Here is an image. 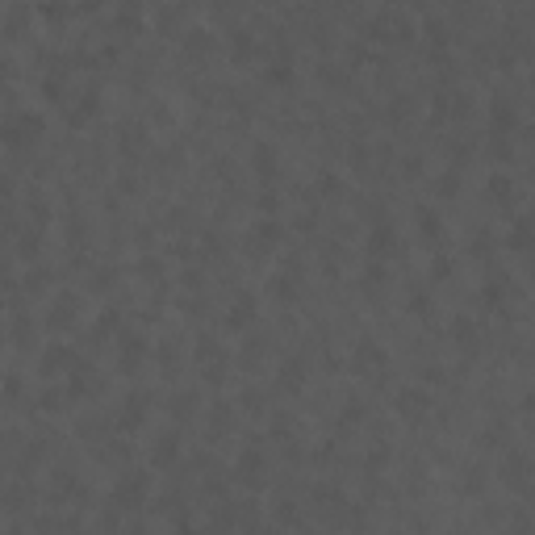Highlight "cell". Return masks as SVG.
<instances>
[{
    "instance_id": "ffe728a7",
    "label": "cell",
    "mask_w": 535,
    "mask_h": 535,
    "mask_svg": "<svg viewBox=\"0 0 535 535\" xmlns=\"http://www.w3.org/2000/svg\"><path fill=\"white\" fill-rule=\"evenodd\" d=\"M268 289H272V293H280V297H289V293H293V280L280 272V276H272V280H268Z\"/></svg>"
},
{
    "instance_id": "5b68a950",
    "label": "cell",
    "mask_w": 535,
    "mask_h": 535,
    "mask_svg": "<svg viewBox=\"0 0 535 535\" xmlns=\"http://www.w3.org/2000/svg\"><path fill=\"white\" fill-rule=\"evenodd\" d=\"M393 405H398V414L405 422H422V418L431 414V398H427L422 389H401Z\"/></svg>"
},
{
    "instance_id": "8992f818",
    "label": "cell",
    "mask_w": 535,
    "mask_h": 535,
    "mask_svg": "<svg viewBox=\"0 0 535 535\" xmlns=\"http://www.w3.org/2000/svg\"><path fill=\"white\" fill-rule=\"evenodd\" d=\"M255 313H260V306H255V297H251V293H238V301L230 306V313H226V322H230V326L238 330V326H247V322H251Z\"/></svg>"
},
{
    "instance_id": "ba28073f",
    "label": "cell",
    "mask_w": 535,
    "mask_h": 535,
    "mask_svg": "<svg viewBox=\"0 0 535 535\" xmlns=\"http://www.w3.org/2000/svg\"><path fill=\"white\" fill-rule=\"evenodd\" d=\"M414 222H418V230H422L427 238H439V234H444V218H439L431 205H418V209H414Z\"/></svg>"
},
{
    "instance_id": "7c38bea8",
    "label": "cell",
    "mask_w": 535,
    "mask_h": 535,
    "mask_svg": "<svg viewBox=\"0 0 535 535\" xmlns=\"http://www.w3.org/2000/svg\"><path fill=\"white\" fill-rule=\"evenodd\" d=\"M71 364H76V356H71L67 347H50V352L42 356V368H46V372H63V368L71 372Z\"/></svg>"
},
{
    "instance_id": "d6986e66",
    "label": "cell",
    "mask_w": 535,
    "mask_h": 535,
    "mask_svg": "<svg viewBox=\"0 0 535 535\" xmlns=\"http://www.w3.org/2000/svg\"><path fill=\"white\" fill-rule=\"evenodd\" d=\"M251 50H255V42H251V34H247V30H238V34H234V54H238V59H247Z\"/></svg>"
},
{
    "instance_id": "8fae6325",
    "label": "cell",
    "mask_w": 535,
    "mask_h": 535,
    "mask_svg": "<svg viewBox=\"0 0 535 535\" xmlns=\"http://www.w3.org/2000/svg\"><path fill=\"white\" fill-rule=\"evenodd\" d=\"M76 310H80V301H76L71 293H63V297H54V310H50V322H54V326H63V322H71V318H76Z\"/></svg>"
},
{
    "instance_id": "4fadbf2b",
    "label": "cell",
    "mask_w": 535,
    "mask_h": 535,
    "mask_svg": "<svg viewBox=\"0 0 535 535\" xmlns=\"http://www.w3.org/2000/svg\"><path fill=\"white\" fill-rule=\"evenodd\" d=\"M142 414H146V398H126V405H122V418H117V422L130 431V427H138V422H142Z\"/></svg>"
},
{
    "instance_id": "3957f363",
    "label": "cell",
    "mask_w": 535,
    "mask_h": 535,
    "mask_svg": "<svg viewBox=\"0 0 535 535\" xmlns=\"http://www.w3.org/2000/svg\"><path fill=\"white\" fill-rule=\"evenodd\" d=\"M146 490H151V477H146V473H126V477L113 485V502H117V506H142V502H146Z\"/></svg>"
},
{
    "instance_id": "52a82bcc",
    "label": "cell",
    "mask_w": 535,
    "mask_h": 535,
    "mask_svg": "<svg viewBox=\"0 0 535 535\" xmlns=\"http://www.w3.org/2000/svg\"><path fill=\"white\" fill-rule=\"evenodd\" d=\"M398 247V234H393V226H376L372 234H368V251L372 255H389Z\"/></svg>"
},
{
    "instance_id": "7402d4cb",
    "label": "cell",
    "mask_w": 535,
    "mask_h": 535,
    "mask_svg": "<svg viewBox=\"0 0 535 535\" xmlns=\"http://www.w3.org/2000/svg\"><path fill=\"white\" fill-rule=\"evenodd\" d=\"M431 272H435V276H439V280H444L447 272H451V264H447L444 255H439V260H435V264H431Z\"/></svg>"
},
{
    "instance_id": "6da1fadb",
    "label": "cell",
    "mask_w": 535,
    "mask_h": 535,
    "mask_svg": "<svg viewBox=\"0 0 535 535\" xmlns=\"http://www.w3.org/2000/svg\"><path fill=\"white\" fill-rule=\"evenodd\" d=\"M42 117L38 113H30V109H21V113H8L4 122H0V142L4 146H30L38 134H42Z\"/></svg>"
},
{
    "instance_id": "ac0fdd59",
    "label": "cell",
    "mask_w": 535,
    "mask_h": 535,
    "mask_svg": "<svg viewBox=\"0 0 535 535\" xmlns=\"http://www.w3.org/2000/svg\"><path fill=\"white\" fill-rule=\"evenodd\" d=\"M142 352H146V343H142V339H126V343H122V364H126V368H130V364H138V359H142Z\"/></svg>"
},
{
    "instance_id": "7a4b0ae2",
    "label": "cell",
    "mask_w": 535,
    "mask_h": 535,
    "mask_svg": "<svg viewBox=\"0 0 535 535\" xmlns=\"http://www.w3.org/2000/svg\"><path fill=\"white\" fill-rule=\"evenodd\" d=\"M264 468H268L264 451H260V447H247V451L238 456V464H234V477H238L243 485H251V490H260V485H264V477H268Z\"/></svg>"
},
{
    "instance_id": "5bb4252c",
    "label": "cell",
    "mask_w": 535,
    "mask_h": 535,
    "mask_svg": "<svg viewBox=\"0 0 535 535\" xmlns=\"http://www.w3.org/2000/svg\"><path fill=\"white\" fill-rule=\"evenodd\" d=\"M284 389H297L301 381H306V364L301 359H284V368H280V376H276Z\"/></svg>"
},
{
    "instance_id": "e0dca14e",
    "label": "cell",
    "mask_w": 535,
    "mask_h": 535,
    "mask_svg": "<svg viewBox=\"0 0 535 535\" xmlns=\"http://www.w3.org/2000/svg\"><path fill=\"white\" fill-rule=\"evenodd\" d=\"M176 451H180V439H176V435H163V439L155 444V464H163V460H176Z\"/></svg>"
},
{
    "instance_id": "603a6c76",
    "label": "cell",
    "mask_w": 535,
    "mask_h": 535,
    "mask_svg": "<svg viewBox=\"0 0 535 535\" xmlns=\"http://www.w3.org/2000/svg\"><path fill=\"white\" fill-rule=\"evenodd\" d=\"M142 276H151V280H155V276H159V264H155V260H142Z\"/></svg>"
},
{
    "instance_id": "2e32d148",
    "label": "cell",
    "mask_w": 535,
    "mask_h": 535,
    "mask_svg": "<svg viewBox=\"0 0 535 535\" xmlns=\"http://www.w3.org/2000/svg\"><path fill=\"white\" fill-rule=\"evenodd\" d=\"M356 364H359V372H364V364H385V352H381L372 339H359L356 343Z\"/></svg>"
},
{
    "instance_id": "277c9868",
    "label": "cell",
    "mask_w": 535,
    "mask_h": 535,
    "mask_svg": "<svg viewBox=\"0 0 535 535\" xmlns=\"http://www.w3.org/2000/svg\"><path fill=\"white\" fill-rule=\"evenodd\" d=\"M280 243V222H255L247 230V238H243V247L251 251V255H264Z\"/></svg>"
},
{
    "instance_id": "9c48e42d",
    "label": "cell",
    "mask_w": 535,
    "mask_h": 535,
    "mask_svg": "<svg viewBox=\"0 0 535 535\" xmlns=\"http://www.w3.org/2000/svg\"><path fill=\"white\" fill-rule=\"evenodd\" d=\"M251 159H255V176H264V180H272V176H276V151H272L268 142H255Z\"/></svg>"
},
{
    "instance_id": "9a60e30c",
    "label": "cell",
    "mask_w": 535,
    "mask_h": 535,
    "mask_svg": "<svg viewBox=\"0 0 535 535\" xmlns=\"http://www.w3.org/2000/svg\"><path fill=\"white\" fill-rule=\"evenodd\" d=\"M184 50H188V54H209V50H214V34H209V30H188Z\"/></svg>"
},
{
    "instance_id": "44dd1931",
    "label": "cell",
    "mask_w": 535,
    "mask_h": 535,
    "mask_svg": "<svg viewBox=\"0 0 535 535\" xmlns=\"http://www.w3.org/2000/svg\"><path fill=\"white\" fill-rule=\"evenodd\" d=\"M510 247H527V222L514 226V234H510Z\"/></svg>"
},
{
    "instance_id": "30bf717a",
    "label": "cell",
    "mask_w": 535,
    "mask_h": 535,
    "mask_svg": "<svg viewBox=\"0 0 535 535\" xmlns=\"http://www.w3.org/2000/svg\"><path fill=\"white\" fill-rule=\"evenodd\" d=\"M96 105H100V100H96V92H84V96H80V105H76V109H67V122H71V126H84L92 113H96Z\"/></svg>"
}]
</instances>
